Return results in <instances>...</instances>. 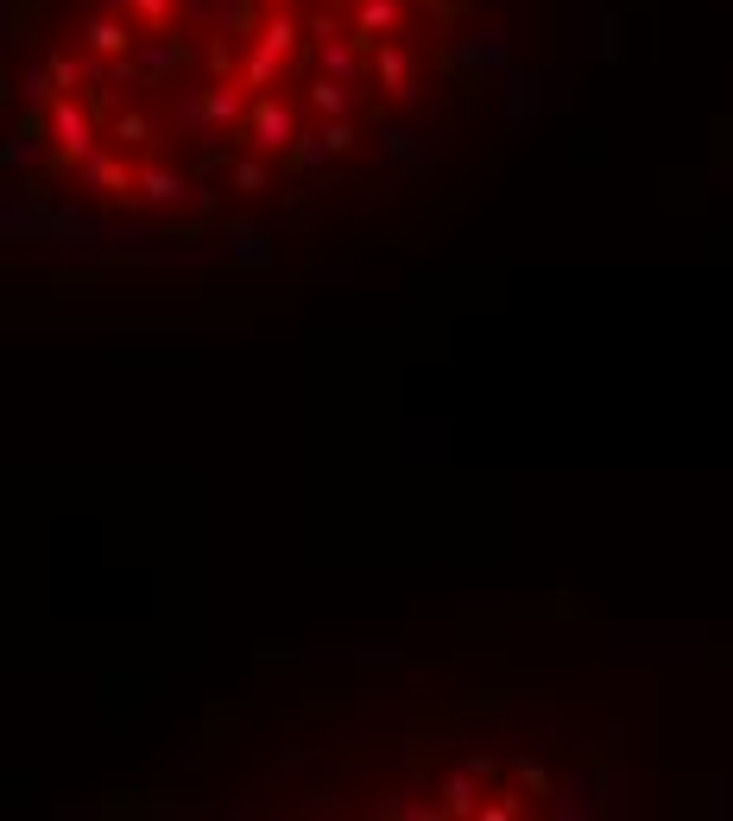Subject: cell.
Instances as JSON below:
<instances>
[{
  "instance_id": "obj_1",
  "label": "cell",
  "mask_w": 733,
  "mask_h": 821,
  "mask_svg": "<svg viewBox=\"0 0 733 821\" xmlns=\"http://www.w3.org/2000/svg\"><path fill=\"white\" fill-rule=\"evenodd\" d=\"M45 133L64 158H83V152L102 146V139H95V114L76 102V95H45Z\"/></svg>"
}]
</instances>
